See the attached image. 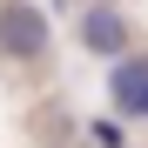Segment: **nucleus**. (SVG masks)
Listing matches in <instances>:
<instances>
[{
	"label": "nucleus",
	"mask_w": 148,
	"mask_h": 148,
	"mask_svg": "<svg viewBox=\"0 0 148 148\" xmlns=\"http://www.w3.org/2000/svg\"><path fill=\"white\" fill-rule=\"evenodd\" d=\"M0 47H7L14 61H40V54H47V20H40V7L7 0V7H0Z\"/></svg>",
	"instance_id": "1"
},
{
	"label": "nucleus",
	"mask_w": 148,
	"mask_h": 148,
	"mask_svg": "<svg viewBox=\"0 0 148 148\" xmlns=\"http://www.w3.org/2000/svg\"><path fill=\"white\" fill-rule=\"evenodd\" d=\"M108 94H114L121 114H148V61L141 54H121L114 74H108Z\"/></svg>",
	"instance_id": "2"
},
{
	"label": "nucleus",
	"mask_w": 148,
	"mask_h": 148,
	"mask_svg": "<svg viewBox=\"0 0 148 148\" xmlns=\"http://www.w3.org/2000/svg\"><path fill=\"white\" fill-rule=\"evenodd\" d=\"M81 40L94 47V54L121 61V47H128V27H121V14H114V7H88V14H81Z\"/></svg>",
	"instance_id": "3"
}]
</instances>
